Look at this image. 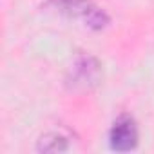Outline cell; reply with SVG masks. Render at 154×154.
Wrapping results in <instances>:
<instances>
[{
	"label": "cell",
	"mask_w": 154,
	"mask_h": 154,
	"mask_svg": "<svg viewBox=\"0 0 154 154\" xmlns=\"http://www.w3.org/2000/svg\"><path fill=\"white\" fill-rule=\"evenodd\" d=\"M69 149V136L58 131H51L44 134L38 141V150L42 152H62Z\"/></svg>",
	"instance_id": "277c9868"
},
{
	"label": "cell",
	"mask_w": 154,
	"mask_h": 154,
	"mask_svg": "<svg viewBox=\"0 0 154 154\" xmlns=\"http://www.w3.org/2000/svg\"><path fill=\"white\" fill-rule=\"evenodd\" d=\"M100 78V63L96 58L89 54H82L76 58L71 69V82L72 87H89L96 84Z\"/></svg>",
	"instance_id": "3957f363"
},
{
	"label": "cell",
	"mask_w": 154,
	"mask_h": 154,
	"mask_svg": "<svg viewBox=\"0 0 154 154\" xmlns=\"http://www.w3.org/2000/svg\"><path fill=\"white\" fill-rule=\"evenodd\" d=\"M111 149L116 152H129L138 145V125L132 116L120 114L109 131Z\"/></svg>",
	"instance_id": "7a4b0ae2"
},
{
	"label": "cell",
	"mask_w": 154,
	"mask_h": 154,
	"mask_svg": "<svg viewBox=\"0 0 154 154\" xmlns=\"http://www.w3.org/2000/svg\"><path fill=\"white\" fill-rule=\"evenodd\" d=\"M51 4L69 18L82 20L91 29H103L109 24V17L93 0H51Z\"/></svg>",
	"instance_id": "6da1fadb"
}]
</instances>
